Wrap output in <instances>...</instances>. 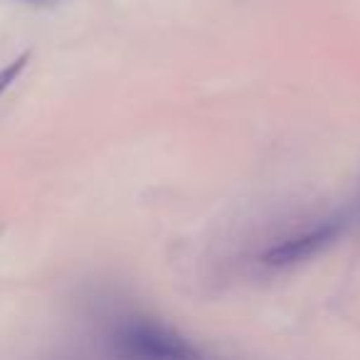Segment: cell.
I'll list each match as a JSON object with an SVG mask.
<instances>
[{"label": "cell", "mask_w": 360, "mask_h": 360, "mask_svg": "<svg viewBox=\"0 0 360 360\" xmlns=\"http://www.w3.org/2000/svg\"><path fill=\"white\" fill-rule=\"evenodd\" d=\"M116 360H205L186 338L153 321L134 319L116 328L111 340Z\"/></svg>", "instance_id": "6da1fadb"}, {"label": "cell", "mask_w": 360, "mask_h": 360, "mask_svg": "<svg viewBox=\"0 0 360 360\" xmlns=\"http://www.w3.org/2000/svg\"><path fill=\"white\" fill-rule=\"evenodd\" d=\"M345 230V217H328V220L319 222V225L309 227L306 232L289 237V240L274 245L269 252H264V262L274 266L284 264H296L316 257L319 252H323L326 247H330Z\"/></svg>", "instance_id": "7a4b0ae2"}, {"label": "cell", "mask_w": 360, "mask_h": 360, "mask_svg": "<svg viewBox=\"0 0 360 360\" xmlns=\"http://www.w3.org/2000/svg\"><path fill=\"white\" fill-rule=\"evenodd\" d=\"M27 62H30V52H22L20 57H15V60L8 62V65L0 70V94H3V91H6L13 82H18V77L25 72Z\"/></svg>", "instance_id": "3957f363"}, {"label": "cell", "mask_w": 360, "mask_h": 360, "mask_svg": "<svg viewBox=\"0 0 360 360\" xmlns=\"http://www.w3.org/2000/svg\"><path fill=\"white\" fill-rule=\"evenodd\" d=\"M25 3H50V0H25Z\"/></svg>", "instance_id": "277c9868"}]
</instances>
